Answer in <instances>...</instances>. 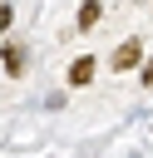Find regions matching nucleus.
Segmentation results:
<instances>
[{
    "instance_id": "f03ea898",
    "label": "nucleus",
    "mask_w": 153,
    "mask_h": 158,
    "mask_svg": "<svg viewBox=\"0 0 153 158\" xmlns=\"http://www.w3.org/2000/svg\"><path fill=\"white\" fill-rule=\"evenodd\" d=\"M89 79H94V59H89V54H79V59L69 64V84L79 89V84H89Z\"/></svg>"
},
{
    "instance_id": "423d86ee",
    "label": "nucleus",
    "mask_w": 153,
    "mask_h": 158,
    "mask_svg": "<svg viewBox=\"0 0 153 158\" xmlns=\"http://www.w3.org/2000/svg\"><path fill=\"white\" fill-rule=\"evenodd\" d=\"M138 74H143V84H153V59H148V64H143Z\"/></svg>"
},
{
    "instance_id": "20e7f679",
    "label": "nucleus",
    "mask_w": 153,
    "mask_h": 158,
    "mask_svg": "<svg viewBox=\"0 0 153 158\" xmlns=\"http://www.w3.org/2000/svg\"><path fill=\"white\" fill-rule=\"evenodd\" d=\"M5 69H10V74L25 69V49H20V44H5Z\"/></svg>"
},
{
    "instance_id": "7ed1b4c3",
    "label": "nucleus",
    "mask_w": 153,
    "mask_h": 158,
    "mask_svg": "<svg viewBox=\"0 0 153 158\" xmlns=\"http://www.w3.org/2000/svg\"><path fill=\"white\" fill-rule=\"evenodd\" d=\"M99 10H104L99 0H84V5H79V30H89V25L99 20Z\"/></svg>"
},
{
    "instance_id": "f257e3e1",
    "label": "nucleus",
    "mask_w": 153,
    "mask_h": 158,
    "mask_svg": "<svg viewBox=\"0 0 153 158\" xmlns=\"http://www.w3.org/2000/svg\"><path fill=\"white\" fill-rule=\"evenodd\" d=\"M133 64H143V44L138 40H128V44L114 49V69H133Z\"/></svg>"
},
{
    "instance_id": "39448f33",
    "label": "nucleus",
    "mask_w": 153,
    "mask_h": 158,
    "mask_svg": "<svg viewBox=\"0 0 153 158\" xmlns=\"http://www.w3.org/2000/svg\"><path fill=\"white\" fill-rule=\"evenodd\" d=\"M10 20H15V10H10V5H0V30H10Z\"/></svg>"
}]
</instances>
